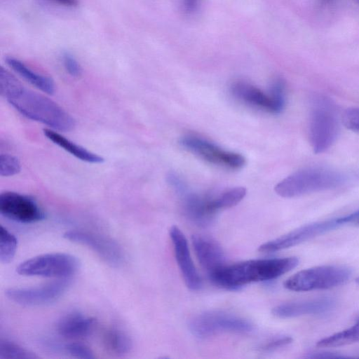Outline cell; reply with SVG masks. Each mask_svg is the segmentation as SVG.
<instances>
[{"instance_id":"6da1fadb","label":"cell","mask_w":359,"mask_h":359,"mask_svg":"<svg viewBox=\"0 0 359 359\" xmlns=\"http://www.w3.org/2000/svg\"><path fill=\"white\" fill-rule=\"evenodd\" d=\"M0 94L21 114L53 130L70 131L75 126L74 118L62 107L27 88L3 67L0 69Z\"/></svg>"},{"instance_id":"7a4b0ae2","label":"cell","mask_w":359,"mask_h":359,"mask_svg":"<svg viewBox=\"0 0 359 359\" xmlns=\"http://www.w3.org/2000/svg\"><path fill=\"white\" fill-rule=\"evenodd\" d=\"M298 264L299 259L295 257L251 259L224 264L208 276L215 285L236 290L251 283L275 279L291 271Z\"/></svg>"},{"instance_id":"3957f363","label":"cell","mask_w":359,"mask_h":359,"mask_svg":"<svg viewBox=\"0 0 359 359\" xmlns=\"http://www.w3.org/2000/svg\"><path fill=\"white\" fill-rule=\"evenodd\" d=\"M343 181L338 172L324 168H307L286 177L275 187L283 198H293L339 187Z\"/></svg>"},{"instance_id":"277c9868","label":"cell","mask_w":359,"mask_h":359,"mask_svg":"<svg viewBox=\"0 0 359 359\" xmlns=\"http://www.w3.org/2000/svg\"><path fill=\"white\" fill-rule=\"evenodd\" d=\"M338 132L339 122L333 104L325 97H317L309 124V138L313 152L327 151L336 140Z\"/></svg>"},{"instance_id":"5b68a950","label":"cell","mask_w":359,"mask_h":359,"mask_svg":"<svg viewBox=\"0 0 359 359\" xmlns=\"http://www.w3.org/2000/svg\"><path fill=\"white\" fill-rule=\"evenodd\" d=\"M351 271L341 266H320L300 271L284 283V287L292 291L305 292L332 288L346 282Z\"/></svg>"},{"instance_id":"8992f818","label":"cell","mask_w":359,"mask_h":359,"mask_svg":"<svg viewBox=\"0 0 359 359\" xmlns=\"http://www.w3.org/2000/svg\"><path fill=\"white\" fill-rule=\"evenodd\" d=\"M198 338H207L221 332L248 333L254 325L248 320L224 311H208L193 318L189 325Z\"/></svg>"},{"instance_id":"52a82bcc","label":"cell","mask_w":359,"mask_h":359,"mask_svg":"<svg viewBox=\"0 0 359 359\" xmlns=\"http://www.w3.org/2000/svg\"><path fill=\"white\" fill-rule=\"evenodd\" d=\"M79 267V262L74 256L54 252L32 257L20 263L16 269L22 276L67 278Z\"/></svg>"},{"instance_id":"ba28073f","label":"cell","mask_w":359,"mask_h":359,"mask_svg":"<svg viewBox=\"0 0 359 359\" xmlns=\"http://www.w3.org/2000/svg\"><path fill=\"white\" fill-rule=\"evenodd\" d=\"M232 95L251 107L271 114L280 113L285 104V87L282 79H277L271 84L269 93L245 81H237L231 87Z\"/></svg>"},{"instance_id":"9c48e42d","label":"cell","mask_w":359,"mask_h":359,"mask_svg":"<svg viewBox=\"0 0 359 359\" xmlns=\"http://www.w3.org/2000/svg\"><path fill=\"white\" fill-rule=\"evenodd\" d=\"M180 143L203 160L222 168L238 170L245 163V159L241 154L225 150L201 137L185 135L181 137Z\"/></svg>"},{"instance_id":"30bf717a","label":"cell","mask_w":359,"mask_h":359,"mask_svg":"<svg viewBox=\"0 0 359 359\" xmlns=\"http://www.w3.org/2000/svg\"><path fill=\"white\" fill-rule=\"evenodd\" d=\"M0 213L21 223H34L45 218L43 210L32 196L14 191L0 194Z\"/></svg>"},{"instance_id":"8fae6325","label":"cell","mask_w":359,"mask_h":359,"mask_svg":"<svg viewBox=\"0 0 359 359\" xmlns=\"http://www.w3.org/2000/svg\"><path fill=\"white\" fill-rule=\"evenodd\" d=\"M69 280L64 278L43 285L29 287H11L6 290V297L23 306H41L55 302L67 290Z\"/></svg>"},{"instance_id":"7c38bea8","label":"cell","mask_w":359,"mask_h":359,"mask_svg":"<svg viewBox=\"0 0 359 359\" xmlns=\"http://www.w3.org/2000/svg\"><path fill=\"white\" fill-rule=\"evenodd\" d=\"M341 225L338 218L306 224L261 245L258 250L264 253H272L285 250L334 229Z\"/></svg>"},{"instance_id":"4fadbf2b","label":"cell","mask_w":359,"mask_h":359,"mask_svg":"<svg viewBox=\"0 0 359 359\" xmlns=\"http://www.w3.org/2000/svg\"><path fill=\"white\" fill-rule=\"evenodd\" d=\"M63 236L67 240L89 248L111 266H117L123 262L121 248L111 239L81 230L68 231Z\"/></svg>"},{"instance_id":"5bb4252c","label":"cell","mask_w":359,"mask_h":359,"mask_svg":"<svg viewBox=\"0 0 359 359\" xmlns=\"http://www.w3.org/2000/svg\"><path fill=\"white\" fill-rule=\"evenodd\" d=\"M169 235L175 257L186 285L192 290H199L202 280L192 261L184 234L177 226H172L169 230Z\"/></svg>"},{"instance_id":"9a60e30c","label":"cell","mask_w":359,"mask_h":359,"mask_svg":"<svg viewBox=\"0 0 359 359\" xmlns=\"http://www.w3.org/2000/svg\"><path fill=\"white\" fill-rule=\"evenodd\" d=\"M182 196L183 209L188 219L200 226H207L212 223L218 212L213 195H200L187 191Z\"/></svg>"},{"instance_id":"2e32d148","label":"cell","mask_w":359,"mask_h":359,"mask_svg":"<svg viewBox=\"0 0 359 359\" xmlns=\"http://www.w3.org/2000/svg\"><path fill=\"white\" fill-rule=\"evenodd\" d=\"M336 306L330 297L288 302L279 304L272 309V314L279 318H290L307 315L327 313Z\"/></svg>"},{"instance_id":"e0dca14e","label":"cell","mask_w":359,"mask_h":359,"mask_svg":"<svg viewBox=\"0 0 359 359\" xmlns=\"http://www.w3.org/2000/svg\"><path fill=\"white\" fill-rule=\"evenodd\" d=\"M191 241L199 263L208 274L224 265V252L215 241L203 235L195 234Z\"/></svg>"},{"instance_id":"ac0fdd59","label":"cell","mask_w":359,"mask_h":359,"mask_svg":"<svg viewBox=\"0 0 359 359\" xmlns=\"http://www.w3.org/2000/svg\"><path fill=\"white\" fill-rule=\"evenodd\" d=\"M95 325V318L79 312H71L58 320L56 329L65 338L78 339L88 336Z\"/></svg>"},{"instance_id":"d6986e66","label":"cell","mask_w":359,"mask_h":359,"mask_svg":"<svg viewBox=\"0 0 359 359\" xmlns=\"http://www.w3.org/2000/svg\"><path fill=\"white\" fill-rule=\"evenodd\" d=\"M43 131L49 140L83 161L91 163H100L104 161L101 156L88 151L53 129L45 128Z\"/></svg>"},{"instance_id":"ffe728a7","label":"cell","mask_w":359,"mask_h":359,"mask_svg":"<svg viewBox=\"0 0 359 359\" xmlns=\"http://www.w3.org/2000/svg\"><path fill=\"white\" fill-rule=\"evenodd\" d=\"M6 62L21 77L40 90L49 95L55 92V83L50 77L34 72L24 62L13 57H7Z\"/></svg>"},{"instance_id":"44dd1931","label":"cell","mask_w":359,"mask_h":359,"mask_svg":"<svg viewBox=\"0 0 359 359\" xmlns=\"http://www.w3.org/2000/svg\"><path fill=\"white\" fill-rule=\"evenodd\" d=\"M358 341H359V320L349 328L319 340L316 346L321 348L337 347Z\"/></svg>"},{"instance_id":"7402d4cb","label":"cell","mask_w":359,"mask_h":359,"mask_svg":"<svg viewBox=\"0 0 359 359\" xmlns=\"http://www.w3.org/2000/svg\"><path fill=\"white\" fill-rule=\"evenodd\" d=\"M104 343L109 351L117 355L126 354L132 348V341L128 335L115 327L105 332Z\"/></svg>"},{"instance_id":"603a6c76","label":"cell","mask_w":359,"mask_h":359,"mask_svg":"<svg viewBox=\"0 0 359 359\" xmlns=\"http://www.w3.org/2000/svg\"><path fill=\"white\" fill-rule=\"evenodd\" d=\"M18 248L16 237L3 226H0V261L9 263L14 257Z\"/></svg>"},{"instance_id":"cb8c5ba5","label":"cell","mask_w":359,"mask_h":359,"mask_svg":"<svg viewBox=\"0 0 359 359\" xmlns=\"http://www.w3.org/2000/svg\"><path fill=\"white\" fill-rule=\"evenodd\" d=\"M246 195V189L242 187L229 189L214 196L218 210L231 208L237 205Z\"/></svg>"},{"instance_id":"d4e9b609","label":"cell","mask_w":359,"mask_h":359,"mask_svg":"<svg viewBox=\"0 0 359 359\" xmlns=\"http://www.w3.org/2000/svg\"><path fill=\"white\" fill-rule=\"evenodd\" d=\"M0 358L1 359H34L38 356L13 341L1 340Z\"/></svg>"},{"instance_id":"484cf974","label":"cell","mask_w":359,"mask_h":359,"mask_svg":"<svg viewBox=\"0 0 359 359\" xmlns=\"http://www.w3.org/2000/svg\"><path fill=\"white\" fill-rule=\"evenodd\" d=\"M21 170L18 158L8 154L0 155V174L2 177H9L18 174Z\"/></svg>"},{"instance_id":"4316f807","label":"cell","mask_w":359,"mask_h":359,"mask_svg":"<svg viewBox=\"0 0 359 359\" xmlns=\"http://www.w3.org/2000/svg\"><path fill=\"white\" fill-rule=\"evenodd\" d=\"M292 339L287 335H278L274 337L263 344L259 350L263 352H272L291 344Z\"/></svg>"},{"instance_id":"83f0119b","label":"cell","mask_w":359,"mask_h":359,"mask_svg":"<svg viewBox=\"0 0 359 359\" xmlns=\"http://www.w3.org/2000/svg\"><path fill=\"white\" fill-rule=\"evenodd\" d=\"M65 349L70 355L76 358L92 359L95 358L92 350L82 344L72 343L66 345Z\"/></svg>"},{"instance_id":"f1b7e54d","label":"cell","mask_w":359,"mask_h":359,"mask_svg":"<svg viewBox=\"0 0 359 359\" xmlns=\"http://www.w3.org/2000/svg\"><path fill=\"white\" fill-rule=\"evenodd\" d=\"M342 122L348 129L359 133V107L347 109L343 114Z\"/></svg>"},{"instance_id":"f546056e","label":"cell","mask_w":359,"mask_h":359,"mask_svg":"<svg viewBox=\"0 0 359 359\" xmlns=\"http://www.w3.org/2000/svg\"><path fill=\"white\" fill-rule=\"evenodd\" d=\"M62 63L65 69L72 76L78 77L81 74V67L76 58L69 53L62 55Z\"/></svg>"},{"instance_id":"4dcf8cb0","label":"cell","mask_w":359,"mask_h":359,"mask_svg":"<svg viewBox=\"0 0 359 359\" xmlns=\"http://www.w3.org/2000/svg\"><path fill=\"white\" fill-rule=\"evenodd\" d=\"M201 0H182V9L187 14H192L198 8Z\"/></svg>"},{"instance_id":"1f68e13d","label":"cell","mask_w":359,"mask_h":359,"mask_svg":"<svg viewBox=\"0 0 359 359\" xmlns=\"http://www.w3.org/2000/svg\"><path fill=\"white\" fill-rule=\"evenodd\" d=\"M348 356H345L343 355H341L337 353H332V352H318V353H311L309 355H308L307 358H347Z\"/></svg>"},{"instance_id":"d6a6232c","label":"cell","mask_w":359,"mask_h":359,"mask_svg":"<svg viewBox=\"0 0 359 359\" xmlns=\"http://www.w3.org/2000/svg\"><path fill=\"white\" fill-rule=\"evenodd\" d=\"M339 222L359 225V210L344 217H338Z\"/></svg>"},{"instance_id":"836d02e7","label":"cell","mask_w":359,"mask_h":359,"mask_svg":"<svg viewBox=\"0 0 359 359\" xmlns=\"http://www.w3.org/2000/svg\"><path fill=\"white\" fill-rule=\"evenodd\" d=\"M65 6H76L79 4V0H50Z\"/></svg>"},{"instance_id":"e575fe53","label":"cell","mask_w":359,"mask_h":359,"mask_svg":"<svg viewBox=\"0 0 359 359\" xmlns=\"http://www.w3.org/2000/svg\"><path fill=\"white\" fill-rule=\"evenodd\" d=\"M320 5L322 6H327L331 4L334 0H318Z\"/></svg>"},{"instance_id":"d590c367","label":"cell","mask_w":359,"mask_h":359,"mask_svg":"<svg viewBox=\"0 0 359 359\" xmlns=\"http://www.w3.org/2000/svg\"><path fill=\"white\" fill-rule=\"evenodd\" d=\"M356 283L359 285V277L355 279Z\"/></svg>"},{"instance_id":"8d00e7d4","label":"cell","mask_w":359,"mask_h":359,"mask_svg":"<svg viewBox=\"0 0 359 359\" xmlns=\"http://www.w3.org/2000/svg\"><path fill=\"white\" fill-rule=\"evenodd\" d=\"M359 4V0H355Z\"/></svg>"},{"instance_id":"74e56055","label":"cell","mask_w":359,"mask_h":359,"mask_svg":"<svg viewBox=\"0 0 359 359\" xmlns=\"http://www.w3.org/2000/svg\"><path fill=\"white\" fill-rule=\"evenodd\" d=\"M357 320H359V316H358V318H357Z\"/></svg>"}]
</instances>
